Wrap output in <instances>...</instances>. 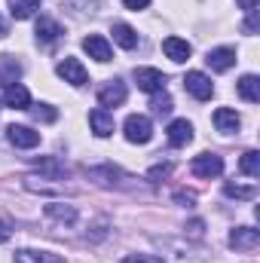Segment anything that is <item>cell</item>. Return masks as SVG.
Returning <instances> with one entry per match:
<instances>
[{"mask_svg":"<svg viewBox=\"0 0 260 263\" xmlns=\"http://www.w3.org/2000/svg\"><path fill=\"white\" fill-rule=\"evenodd\" d=\"M123 129H126V141H132V144H147V141L153 138V126H150V120L141 117V114H132Z\"/></svg>","mask_w":260,"mask_h":263,"instance_id":"obj_2","label":"cell"},{"mask_svg":"<svg viewBox=\"0 0 260 263\" xmlns=\"http://www.w3.org/2000/svg\"><path fill=\"white\" fill-rule=\"evenodd\" d=\"M190 141H193V126L187 120H175L169 126V144L172 147H187Z\"/></svg>","mask_w":260,"mask_h":263,"instance_id":"obj_16","label":"cell"},{"mask_svg":"<svg viewBox=\"0 0 260 263\" xmlns=\"http://www.w3.org/2000/svg\"><path fill=\"white\" fill-rule=\"evenodd\" d=\"M236 3H239V6H242L245 12H251V9H257V3H260V0H236Z\"/></svg>","mask_w":260,"mask_h":263,"instance_id":"obj_31","label":"cell"},{"mask_svg":"<svg viewBox=\"0 0 260 263\" xmlns=\"http://www.w3.org/2000/svg\"><path fill=\"white\" fill-rule=\"evenodd\" d=\"M150 107H153V114H156V117H165V114H172V98H169L165 92H162V95H159V92H153Z\"/></svg>","mask_w":260,"mask_h":263,"instance_id":"obj_26","label":"cell"},{"mask_svg":"<svg viewBox=\"0 0 260 263\" xmlns=\"http://www.w3.org/2000/svg\"><path fill=\"white\" fill-rule=\"evenodd\" d=\"M123 263H150V257H126Z\"/></svg>","mask_w":260,"mask_h":263,"instance_id":"obj_34","label":"cell"},{"mask_svg":"<svg viewBox=\"0 0 260 263\" xmlns=\"http://www.w3.org/2000/svg\"><path fill=\"white\" fill-rule=\"evenodd\" d=\"M114 40H117L123 49H135V46H138V34H135V28L126 25V22H117V25H114Z\"/></svg>","mask_w":260,"mask_h":263,"instance_id":"obj_19","label":"cell"},{"mask_svg":"<svg viewBox=\"0 0 260 263\" xmlns=\"http://www.w3.org/2000/svg\"><path fill=\"white\" fill-rule=\"evenodd\" d=\"M59 37H62V25H59V22H52V18H40V22H37V40L52 43V40H59Z\"/></svg>","mask_w":260,"mask_h":263,"instance_id":"obj_21","label":"cell"},{"mask_svg":"<svg viewBox=\"0 0 260 263\" xmlns=\"http://www.w3.org/2000/svg\"><path fill=\"white\" fill-rule=\"evenodd\" d=\"M6 138H9V144H15L22 150H31V147L40 144V132L28 129V126H9L6 129Z\"/></svg>","mask_w":260,"mask_h":263,"instance_id":"obj_9","label":"cell"},{"mask_svg":"<svg viewBox=\"0 0 260 263\" xmlns=\"http://www.w3.org/2000/svg\"><path fill=\"white\" fill-rule=\"evenodd\" d=\"M230 245H233L236 251H254L260 245V233L254 227H236V230L230 233Z\"/></svg>","mask_w":260,"mask_h":263,"instance_id":"obj_8","label":"cell"},{"mask_svg":"<svg viewBox=\"0 0 260 263\" xmlns=\"http://www.w3.org/2000/svg\"><path fill=\"white\" fill-rule=\"evenodd\" d=\"M37 168H40L43 175H49V178H65V175H67L65 165H62V162H55V159H49V156H46V159H37Z\"/></svg>","mask_w":260,"mask_h":263,"instance_id":"obj_25","label":"cell"},{"mask_svg":"<svg viewBox=\"0 0 260 263\" xmlns=\"http://www.w3.org/2000/svg\"><path fill=\"white\" fill-rule=\"evenodd\" d=\"M18 77H22V65L12 55H0V83L3 86H12Z\"/></svg>","mask_w":260,"mask_h":263,"instance_id":"obj_18","label":"cell"},{"mask_svg":"<svg viewBox=\"0 0 260 263\" xmlns=\"http://www.w3.org/2000/svg\"><path fill=\"white\" fill-rule=\"evenodd\" d=\"M184 86H187V92L193 95L196 101H208V98L214 95V86H211V80H208L202 70H190V73L184 77Z\"/></svg>","mask_w":260,"mask_h":263,"instance_id":"obj_5","label":"cell"},{"mask_svg":"<svg viewBox=\"0 0 260 263\" xmlns=\"http://www.w3.org/2000/svg\"><path fill=\"white\" fill-rule=\"evenodd\" d=\"M214 126H217V132H224V135H233V132H239L242 120H239V114L233 107H217L214 110Z\"/></svg>","mask_w":260,"mask_h":263,"instance_id":"obj_13","label":"cell"},{"mask_svg":"<svg viewBox=\"0 0 260 263\" xmlns=\"http://www.w3.org/2000/svg\"><path fill=\"white\" fill-rule=\"evenodd\" d=\"M83 49L89 52V59H95V62H110L114 59V49H110V43L101 37V34H89V37H83Z\"/></svg>","mask_w":260,"mask_h":263,"instance_id":"obj_7","label":"cell"},{"mask_svg":"<svg viewBox=\"0 0 260 263\" xmlns=\"http://www.w3.org/2000/svg\"><path fill=\"white\" fill-rule=\"evenodd\" d=\"M28 110L34 114L37 123H55V120H59V110H55L52 104H34V107H28Z\"/></svg>","mask_w":260,"mask_h":263,"instance_id":"obj_24","label":"cell"},{"mask_svg":"<svg viewBox=\"0 0 260 263\" xmlns=\"http://www.w3.org/2000/svg\"><path fill=\"white\" fill-rule=\"evenodd\" d=\"M3 101H6V107L28 110V107H31V92H28L25 86L12 83V86H3Z\"/></svg>","mask_w":260,"mask_h":263,"instance_id":"obj_11","label":"cell"},{"mask_svg":"<svg viewBox=\"0 0 260 263\" xmlns=\"http://www.w3.org/2000/svg\"><path fill=\"white\" fill-rule=\"evenodd\" d=\"M46 214L52 220H62V223H73L77 220V208L73 205H65V202H49L46 205Z\"/></svg>","mask_w":260,"mask_h":263,"instance_id":"obj_20","label":"cell"},{"mask_svg":"<svg viewBox=\"0 0 260 263\" xmlns=\"http://www.w3.org/2000/svg\"><path fill=\"white\" fill-rule=\"evenodd\" d=\"M59 77L70 83V86H86L89 83V73H86V67L80 59H65V62H59Z\"/></svg>","mask_w":260,"mask_h":263,"instance_id":"obj_6","label":"cell"},{"mask_svg":"<svg viewBox=\"0 0 260 263\" xmlns=\"http://www.w3.org/2000/svg\"><path fill=\"white\" fill-rule=\"evenodd\" d=\"M190 168H193L196 178L211 181V178H220L224 175V159L214 156V153H199V156H193V165Z\"/></svg>","mask_w":260,"mask_h":263,"instance_id":"obj_1","label":"cell"},{"mask_svg":"<svg viewBox=\"0 0 260 263\" xmlns=\"http://www.w3.org/2000/svg\"><path fill=\"white\" fill-rule=\"evenodd\" d=\"M205 62H208L211 70L224 73V70H230V67L236 65V49H230V46H217V49H211V52L205 55Z\"/></svg>","mask_w":260,"mask_h":263,"instance_id":"obj_10","label":"cell"},{"mask_svg":"<svg viewBox=\"0 0 260 263\" xmlns=\"http://www.w3.org/2000/svg\"><path fill=\"white\" fill-rule=\"evenodd\" d=\"M89 126H92V132H95L98 138H107V135H114V117H110L104 107H95V110L89 114Z\"/></svg>","mask_w":260,"mask_h":263,"instance_id":"obj_15","label":"cell"},{"mask_svg":"<svg viewBox=\"0 0 260 263\" xmlns=\"http://www.w3.org/2000/svg\"><path fill=\"white\" fill-rule=\"evenodd\" d=\"M126 83L123 80H107L101 89H98V104L101 107H120L123 101H126Z\"/></svg>","mask_w":260,"mask_h":263,"instance_id":"obj_4","label":"cell"},{"mask_svg":"<svg viewBox=\"0 0 260 263\" xmlns=\"http://www.w3.org/2000/svg\"><path fill=\"white\" fill-rule=\"evenodd\" d=\"M40 6V0H9V12H12V18H31L34 15V9Z\"/></svg>","mask_w":260,"mask_h":263,"instance_id":"obj_22","label":"cell"},{"mask_svg":"<svg viewBox=\"0 0 260 263\" xmlns=\"http://www.w3.org/2000/svg\"><path fill=\"white\" fill-rule=\"evenodd\" d=\"M135 83H138L141 92L153 95V92H162L165 77H162V70H156V67H135Z\"/></svg>","mask_w":260,"mask_h":263,"instance_id":"obj_3","label":"cell"},{"mask_svg":"<svg viewBox=\"0 0 260 263\" xmlns=\"http://www.w3.org/2000/svg\"><path fill=\"white\" fill-rule=\"evenodd\" d=\"M0 37H6V22L0 18Z\"/></svg>","mask_w":260,"mask_h":263,"instance_id":"obj_35","label":"cell"},{"mask_svg":"<svg viewBox=\"0 0 260 263\" xmlns=\"http://www.w3.org/2000/svg\"><path fill=\"white\" fill-rule=\"evenodd\" d=\"M6 239H9V223H6V220H0V245H3Z\"/></svg>","mask_w":260,"mask_h":263,"instance_id":"obj_32","label":"cell"},{"mask_svg":"<svg viewBox=\"0 0 260 263\" xmlns=\"http://www.w3.org/2000/svg\"><path fill=\"white\" fill-rule=\"evenodd\" d=\"M123 3H126V9H135V12H138V9H147V6H150V0H123Z\"/></svg>","mask_w":260,"mask_h":263,"instance_id":"obj_29","label":"cell"},{"mask_svg":"<svg viewBox=\"0 0 260 263\" xmlns=\"http://www.w3.org/2000/svg\"><path fill=\"white\" fill-rule=\"evenodd\" d=\"M239 168H242V175H248V178H260V153L257 150H248V153L242 156Z\"/></svg>","mask_w":260,"mask_h":263,"instance_id":"obj_23","label":"cell"},{"mask_svg":"<svg viewBox=\"0 0 260 263\" xmlns=\"http://www.w3.org/2000/svg\"><path fill=\"white\" fill-rule=\"evenodd\" d=\"M239 95H242L248 104H257L260 101V80L254 73H245V77L239 80Z\"/></svg>","mask_w":260,"mask_h":263,"instance_id":"obj_17","label":"cell"},{"mask_svg":"<svg viewBox=\"0 0 260 263\" xmlns=\"http://www.w3.org/2000/svg\"><path fill=\"white\" fill-rule=\"evenodd\" d=\"M190 233H193V236H202V220H193V223H190Z\"/></svg>","mask_w":260,"mask_h":263,"instance_id":"obj_33","label":"cell"},{"mask_svg":"<svg viewBox=\"0 0 260 263\" xmlns=\"http://www.w3.org/2000/svg\"><path fill=\"white\" fill-rule=\"evenodd\" d=\"M15 263H67L62 254L52 251H34V248H22L15 251Z\"/></svg>","mask_w":260,"mask_h":263,"instance_id":"obj_14","label":"cell"},{"mask_svg":"<svg viewBox=\"0 0 260 263\" xmlns=\"http://www.w3.org/2000/svg\"><path fill=\"white\" fill-rule=\"evenodd\" d=\"M254 31H257V9H251L245 18V34H254Z\"/></svg>","mask_w":260,"mask_h":263,"instance_id":"obj_28","label":"cell"},{"mask_svg":"<svg viewBox=\"0 0 260 263\" xmlns=\"http://www.w3.org/2000/svg\"><path fill=\"white\" fill-rule=\"evenodd\" d=\"M162 52H165L172 62H178V65H181V62H187V59H190V52H193V49H190V43H187V40H181V37H165V40H162Z\"/></svg>","mask_w":260,"mask_h":263,"instance_id":"obj_12","label":"cell"},{"mask_svg":"<svg viewBox=\"0 0 260 263\" xmlns=\"http://www.w3.org/2000/svg\"><path fill=\"white\" fill-rule=\"evenodd\" d=\"M224 193L230 199H254L257 196L254 187H239V184H224Z\"/></svg>","mask_w":260,"mask_h":263,"instance_id":"obj_27","label":"cell"},{"mask_svg":"<svg viewBox=\"0 0 260 263\" xmlns=\"http://www.w3.org/2000/svg\"><path fill=\"white\" fill-rule=\"evenodd\" d=\"M169 172H172V165H156V168H153V172H150V178H153V181H156V178H165V175H169Z\"/></svg>","mask_w":260,"mask_h":263,"instance_id":"obj_30","label":"cell"}]
</instances>
